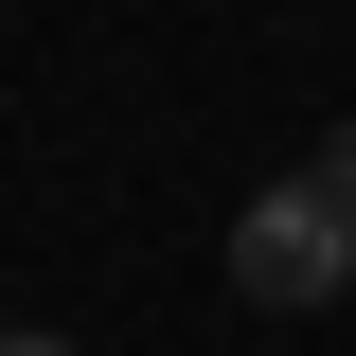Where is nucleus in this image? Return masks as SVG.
<instances>
[{
	"label": "nucleus",
	"mask_w": 356,
	"mask_h": 356,
	"mask_svg": "<svg viewBox=\"0 0 356 356\" xmlns=\"http://www.w3.org/2000/svg\"><path fill=\"white\" fill-rule=\"evenodd\" d=\"M232 285H250L267 321H285V303H339V285H356V196H339V178H267L250 214H232Z\"/></svg>",
	"instance_id": "obj_1"
},
{
	"label": "nucleus",
	"mask_w": 356,
	"mask_h": 356,
	"mask_svg": "<svg viewBox=\"0 0 356 356\" xmlns=\"http://www.w3.org/2000/svg\"><path fill=\"white\" fill-rule=\"evenodd\" d=\"M303 178H339V196H356V125H339V143H321V161H303Z\"/></svg>",
	"instance_id": "obj_2"
},
{
	"label": "nucleus",
	"mask_w": 356,
	"mask_h": 356,
	"mask_svg": "<svg viewBox=\"0 0 356 356\" xmlns=\"http://www.w3.org/2000/svg\"><path fill=\"white\" fill-rule=\"evenodd\" d=\"M0 356H72V339H0Z\"/></svg>",
	"instance_id": "obj_3"
}]
</instances>
